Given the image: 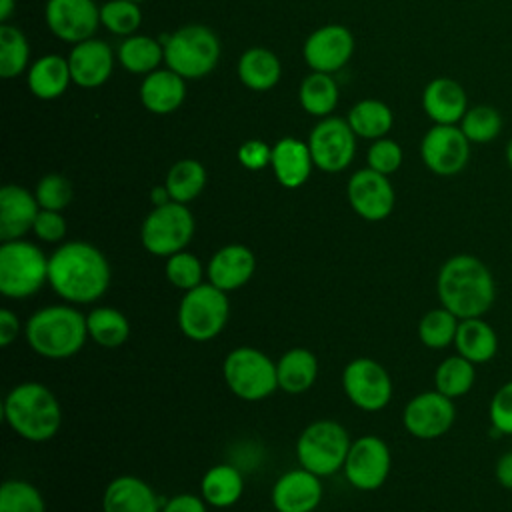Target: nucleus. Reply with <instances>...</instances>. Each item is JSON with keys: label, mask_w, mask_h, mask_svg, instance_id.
I'll return each instance as SVG.
<instances>
[{"label": "nucleus", "mask_w": 512, "mask_h": 512, "mask_svg": "<svg viewBox=\"0 0 512 512\" xmlns=\"http://www.w3.org/2000/svg\"><path fill=\"white\" fill-rule=\"evenodd\" d=\"M348 430L336 420L310 422L296 440L298 464L316 476H332L344 466L350 450Z\"/></svg>", "instance_id": "nucleus-7"}, {"label": "nucleus", "mask_w": 512, "mask_h": 512, "mask_svg": "<svg viewBox=\"0 0 512 512\" xmlns=\"http://www.w3.org/2000/svg\"><path fill=\"white\" fill-rule=\"evenodd\" d=\"M0 512H46V504L32 482L14 478L0 488Z\"/></svg>", "instance_id": "nucleus-41"}, {"label": "nucleus", "mask_w": 512, "mask_h": 512, "mask_svg": "<svg viewBox=\"0 0 512 512\" xmlns=\"http://www.w3.org/2000/svg\"><path fill=\"white\" fill-rule=\"evenodd\" d=\"M502 114L498 108L488 104H478L466 110L460 120V130L470 140V144H488L502 132Z\"/></svg>", "instance_id": "nucleus-39"}, {"label": "nucleus", "mask_w": 512, "mask_h": 512, "mask_svg": "<svg viewBox=\"0 0 512 512\" xmlns=\"http://www.w3.org/2000/svg\"><path fill=\"white\" fill-rule=\"evenodd\" d=\"M402 164V148L390 138H378L368 150V168L380 174H392Z\"/></svg>", "instance_id": "nucleus-46"}, {"label": "nucleus", "mask_w": 512, "mask_h": 512, "mask_svg": "<svg viewBox=\"0 0 512 512\" xmlns=\"http://www.w3.org/2000/svg\"><path fill=\"white\" fill-rule=\"evenodd\" d=\"M420 156L430 172L456 176L470 160V140L456 124H434L422 138Z\"/></svg>", "instance_id": "nucleus-13"}, {"label": "nucleus", "mask_w": 512, "mask_h": 512, "mask_svg": "<svg viewBox=\"0 0 512 512\" xmlns=\"http://www.w3.org/2000/svg\"><path fill=\"white\" fill-rule=\"evenodd\" d=\"M120 64L134 74H150L164 60V44L150 36L132 34L118 48Z\"/></svg>", "instance_id": "nucleus-34"}, {"label": "nucleus", "mask_w": 512, "mask_h": 512, "mask_svg": "<svg viewBox=\"0 0 512 512\" xmlns=\"http://www.w3.org/2000/svg\"><path fill=\"white\" fill-rule=\"evenodd\" d=\"M354 52V38L352 32L344 26L330 24L314 30L306 44H304V60L314 72H336L348 60Z\"/></svg>", "instance_id": "nucleus-18"}, {"label": "nucleus", "mask_w": 512, "mask_h": 512, "mask_svg": "<svg viewBox=\"0 0 512 512\" xmlns=\"http://www.w3.org/2000/svg\"><path fill=\"white\" fill-rule=\"evenodd\" d=\"M200 492L208 506L228 508L240 500L244 492V478L238 468L230 464H216L202 476Z\"/></svg>", "instance_id": "nucleus-30"}, {"label": "nucleus", "mask_w": 512, "mask_h": 512, "mask_svg": "<svg viewBox=\"0 0 512 512\" xmlns=\"http://www.w3.org/2000/svg\"><path fill=\"white\" fill-rule=\"evenodd\" d=\"M488 418L492 432L512 436V380L496 388L488 404Z\"/></svg>", "instance_id": "nucleus-45"}, {"label": "nucleus", "mask_w": 512, "mask_h": 512, "mask_svg": "<svg viewBox=\"0 0 512 512\" xmlns=\"http://www.w3.org/2000/svg\"><path fill=\"white\" fill-rule=\"evenodd\" d=\"M194 228V216L186 204L170 200L162 206H154L144 218L140 240L146 252L168 258L180 250H186L194 236Z\"/></svg>", "instance_id": "nucleus-10"}, {"label": "nucleus", "mask_w": 512, "mask_h": 512, "mask_svg": "<svg viewBox=\"0 0 512 512\" xmlns=\"http://www.w3.org/2000/svg\"><path fill=\"white\" fill-rule=\"evenodd\" d=\"M72 82L70 64L62 56L48 54L38 58L28 72V88L40 100H54L62 96Z\"/></svg>", "instance_id": "nucleus-29"}, {"label": "nucleus", "mask_w": 512, "mask_h": 512, "mask_svg": "<svg viewBox=\"0 0 512 512\" xmlns=\"http://www.w3.org/2000/svg\"><path fill=\"white\" fill-rule=\"evenodd\" d=\"M40 204L36 196L18 184H6L0 190V240L24 238L36 222Z\"/></svg>", "instance_id": "nucleus-20"}, {"label": "nucleus", "mask_w": 512, "mask_h": 512, "mask_svg": "<svg viewBox=\"0 0 512 512\" xmlns=\"http://www.w3.org/2000/svg\"><path fill=\"white\" fill-rule=\"evenodd\" d=\"M308 148L318 166L324 172H340L344 170L356 152L354 130L348 120L342 118H324L320 120L308 140Z\"/></svg>", "instance_id": "nucleus-15"}, {"label": "nucleus", "mask_w": 512, "mask_h": 512, "mask_svg": "<svg viewBox=\"0 0 512 512\" xmlns=\"http://www.w3.org/2000/svg\"><path fill=\"white\" fill-rule=\"evenodd\" d=\"M34 196L42 210L62 212L72 200V184L66 176L50 172L40 178Z\"/></svg>", "instance_id": "nucleus-44"}, {"label": "nucleus", "mask_w": 512, "mask_h": 512, "mask_svg": "<svg viewBox=\"0 0 512 512\" xmlns=\"http://www.w3.org/2000/svg\"><path fill=\"white\" fill-rule=\"evenodd\" d=\"M456 354L464 356L472 364H486L498 352V334L490 322L480 318H464L458 324L454 338Z\"/></svg>", "instance_id": "nucleus-27"}, {"label": "nucleus", "mask_w": 512, "mask_h": 512, "mask_svg": "<svg viewBox=\"0 0 512 512\" xmlns=\"http://www.w3.org/2000/svg\"><path fill=\"white\" fill-rule=\"evenodd\" d=\"M272 170L284 188H300L314 166L308 144L298 138H282L272 146Z\"/></svg>", "instance_id": "nucleus-25"}, {"label": "nucleus", "mask_w": 512, "mask_h": 512, "mask_svg": "<svg viewBox=\"0 0 512 512\" xmlns=\"http://www.w3.org/2000/svg\"><path fill=\"white\" fill-rule=\"evenodd\" d=\"M346 194L352 210L368 222L384 220L394 210L396 198L388 176L372 168L354 172L352 178L348 180Z\"/></svg>", "instance_id": "nucleus-16"}, {"label": "nucleus", "mask_w": 512, "mask_h": 512, "mask_svg": "<svg viewBox=\"0 0 512 512\" xmlns=\"http://www.w3.org/2000/svg\"><path fill=\"white\" fill-rule=\"evenodd\" d=\"M178 326L182 334L194 342L216 338L230 316V302L224 290L210 282L184 292L178 304Z\"/></svg>", "instance_id": "nucleus-9"}, {"label": "nucleus", "mask_w": 512, "mask_h": 512, "mask_svg": "<svg viewBox=\"0 0 512 512\" xmlns=\"http://www.w3.org/2000/svg\"><path fill=\"white\" fill-rule=\"evenodd\" d=\"M68 64L74 84L82 88H96L110 78L114 58L110 46L104 40L88 38L72 48Z\"/></svg>", "instance_id": "nucleus-22"}, {"label": "nucleus", "mask_w": 512, "mask_h": 512, "mask_svg": "<svg viewBox=\"0 0 512 512\" xmlns=\"http://www.w3.org/2000/svg\"><path fill=\"white\" fill-rule=\"evenodd\" d=\"M220 58L218 36L202 24L172 32L164 42V62L184 80H196L214 70Z\"/></svg>", "instance_id": "nucleus-6"}, {"label": "nucleus", "mask_w": 512, "mask_h": 512, "mask_svg": "<svg viewBox=\"0 0 512 512\" xmlns=\"http://www.w3.org/2000/svg\"><path fill=\"white\" fill-rule=\"evenodd\" d=\"M100 22L118 36H132L142 22V14L136 2L110 0L100 8Z\"/></svg>", "instance_id": "nucleus-43"}, {"label": "nucleus", "mask_w": 512, "mask_h": 512, "mask_svg": "<svg viewBox=\"0 0 512 512\" xmlns=\"http://www.w3.org/2000/svg\"><path fill=\"white\" fill-rule=\"evenodd\" d=\"M440 306L460 320L484 316L496 300V282L486 262L472 254H454L438 270Z\"/></svg>", "instance_id": "nucleus-2"}, {"label": "nucleus", "mask_w": 512, "mask_h": 512, "mask_svg": "<svg viewBox=\"0 0 512 512\" xmlns=\"http://www.w3.org/2000/svg\"><path fill=\"white\" fill-rule=\"evenodd\" d=\"M4 420L24 440L46 442L62 426V408L54 392L40 382H20L4 398Z\"/></svg>", "instance_id": "nucleus-4"}, {"label": "nucleus", "mask_w": 512, "mask_h": 512, "mask_svg": "<svg viewBox=\"0 0 512 512\" xmlns=\"http://www.w3.org/2000/svg\"><path fill=\"white\" fill-rule=\"evenodd\" d=\"M166 190L174 202H192L206 186V170L198 160L184 158L172 164L166 174Z\"/></svg>", "instance_id": "nucleus-35"}, {"label": "nucleus", "mask_w": 512, "mask_h": 512, "mask_svg": "<svg viewBox=\"0 0 512 512\" xmlns=\"http://www.w3.org/2000/svg\"><path fill=\"white\" fill-rule=\"evenodd\" d=\"M172 198H170V194H168V190H166V186H156L154 190H152V202H154V206H162V204H166V202H170Z\"/></svg>", "instance_id": "nucleus-52"}, {"label": "nucleus", "mask_w": 512, "mask_h": 512, "mask_svg": "<svg viewBox=\"0 0 512 512\" xmlns=\"http://www.w3.org/2000/svg\"><path fill=\"white\" fill-rule=\"evenodd\" d=\"M278 388L288 394L310 390L318 378V358L308 348H290L276 360Z\"/></svg>", "instance_id": "nucleus-28"}, {"label": "nucleus", "mask_w": 512, "mask_h": 512, "mask_svg": "<svg viewBox=\"0 0 512 512\" xmlns=\"http://www.w3.org/2000/svg\"><path fill=\"white\" fill-rule=\"evenodd\" d=\"M390 468V448L380 436L374 434H366L352 440L348 456L342 466L346 480L362 492L378 490L386 482Z\"/></svg>", "instance_id": "nucleus-12"}, {"label": "nucleus", "mask_w": 512, "mask_h": 512, "mask_svg": "<svg viewBox=\"0 0 512 512\" xmlns=\"http://www.w3.org/2000/svg\"><path fill=\"white\" fill-rule=\"evenodd\" d=\"M22 326H20V320L18 316L10 310V308H2L0 310V346H10L18 334H20Z\"/></svg>", "instance_id": "nucleus-50"}, {"label": "nucleus", "mask_w": 512, "mask_h": 512, "mask_svg": "<svg viewBox=\"0 0 512 512\" xmlns=\"http://www.w3.org/2000/svg\"><path fill=\"white\" fill-rule=\"evenodd\" d=\"M342 388L346 398L364 412H378L392 400V378L372 358H354L344 366Z\"/></svg>", "instance_id": "nucleus-11"}, {"label": "nucleus", "mask_w": 512, "mask_h": 512, "mask_svg": "<svg viewBox=\"0 0 512 512\" xmlns=\"http://www.w3.org/2000/svg\"><path fill=\"white\" fill-rule=\"evenodd\" d=\"M504 154H506V162H508V166H510V170H512V138L508 140Z\"/></svg>", "instance_id": "nucleus-54"}, {"label": "nucleus", "mask_w": 512, "mask_h": 512, "mask_svg": "<svg viewBox=\"0 0 512 512\" xmlns=\"http://www.w3.org/2000/svg\"><path fill=\"white\" fill-rule=\"evenodd\" d=\"M130 2H136V4H140V2H144V0H130Z\"/></svg>", "instance_id": "nucleus-55"}, {"label": "nucleus", "mask_w": 512, "mask_h": 512, "mask_svg": "<svg viewBox=\"0 0 512 512\" xmlns=\"http://www.w3.org/2000/svg\"><path fill=\"white\" fill-rule=\"evenodd\" d=\"M256 272V256L244 244H226L214 252L208 262V282L224 292H232L248 284Z\"/></svg>", "instance_id": "nucleus-21"}, {"label": "nucleus", "mask_w": 512, "mask_h": 512, "mask_svg": "<svg viewBox=\"0 0 512 512\" xmlns=\"http://www.w3.org/2000/svg\"><path fill=\"white\" fill-rule=\"evenodd\" d=\"M32 232L42 240V242H60L66 236V220L60 212L56 210H42L36 216Z\"/></svg>", "instance_id": "nucleus-47"}, {"label": "nucleus", "mask_w": 512, "mask_h": 512, "mask_svg": "<svg viewBox=\"0 0 512 512\" xmlns=\"http://www.w3.org/2000/svg\"><path fill=\"white\" fill-rule=\"evenodd\" d=\"M160 512H206V500L194 494H176L162 504Z\"/></svg>", "instance_id": "nucleus-49"}, {"label": "nucleus", "mask_w": 512, "mask_h": 512, "mask_svg": "<svg viewBox=\"0 0 512 512\" xmlns=\"http://www.w3.org/2000/svg\"><path fill=\"white\" fill-rule=\"evenodd\" d=\"M48 258L36 244L18 238L0 246V292L14 300L36 294L48 282Z\"/></svg>", "instance_id": "nucleus-5"}, {"label": "nucleus", "mask_w": 512, "mask_h": 512, "mask_svg": "<svg viewBox=\"0 0 512 512\" xmlns=\"http://www.w3.org/2000/svg\"><path fill=\"white\" fill-rule=\"evenodd\" d=\"M494 476L502 488L512 492V450L500 454V458L496 460V466H494Z\"/></svg>", "instance_id": "nucleus-51"}, {"label": "nucleus", "mask_w": 512, "mask_h": 512, "mask_svg": "<svg viewBox=\"0 0 512 512\" xmlns=\"http://www.w3.org/2000/svg\"><path fill=\"white\" fill-rule=\"evenodd\" d=\"M238 160L248 170H262L272 160V148L262 140H246L238 150Z\"/></svg>", "instance_id": "nucleus-48"}, {"label": "nucleus", "mask_w": 512, "mask_h": 512, "mask_svg": "<svg viewBox=\"0 0 512 512\" xmlns=\"http://www.w3.org/2000/svg\"><path fill=\"white\" fill-rule=\"evenodd\" d=\"M300 104L312 116H328L338 104V86L324 72H312L300 84Z\"/></svg>", "instance_id": "nucleus-38"}, {"label": "nucleus", "mask_w": 512, "mask_h": 512, "mask_svg": "<svg viewBox=\"0 0 512 512\" xmlns=\"http://www.w3.org/2000/svg\"><path fill=\"white\" fill-rule=\"evenodd\" d=\"M108 258L90 242L60 244L48 258V284L70 304H92L110 286Z\"/></svg>", "instance_id": "nucleus-1"}, {"label": "nucleus", "mask_w": 512, "mask_h": 512, "mask_svg": "<svg viewBox=\"0 0 512 512\" xmlns=\"http://www.w3.org/2000/svg\"><path fill=\"white\" fill-rule=\"evenodd\" d=\"M28 42L24 34L10 24L0 26V74L14 78L24 72L28 64Z\"/></svg>", "instance_id": "nucleus-40"}, {"label": "nucleus", "mask_w": 512, "mask_h": 512, "mask_svg": "<svg viewBox=\"0 0 512 512\" xmlns=\"http://www.w3.org/2000/svg\"><path fill=\"white\" fill-rule=\"evenodd\" d=\"M184 96V78L170 68L150 72L140 86V100L154 114L174 112L184 102Z\"/></svg>", "instance_id": "nucleus-26"}, {"label": "nucleus", "mask_w": 512, "mask_h": 512, "mask_svg": "<svg viewBox=\"0 0 512 512\" xmlns=\"http://www.w3.org/2000/svg\"><path fill=\"white\" fill-rule=\"evenodd\" d=\"M456 422L454 400L442 392L424 390L408 400L402 412V424L408 434L420 440L444 436Z\"/></svg>", "instance_id": "nucleus-14"}, {"label": "nucleus", "mask_w": 512, "mask_h": 512, "mask_svg": "<svg viewBox=\"0 0 512 512\" xmlns=\"http://www.w3.org/2000/svg\"><path fill=\"white\" fill-rule=\"evenodd\" d=\"M222 374L230 392L246 402L264 400L278 388L276 362L252 346L230 350L224 358Z\"/></svg>", "instance_id": "nucleus-8"}, {"label": "nucleus", "mask_w": 512, "mask_h": 512, "mask_svg": "<svg viewBox=\"0 0 512 512\" xmlns=\"http://www.w3.org/2000/svg\"><path fill=\"white\" fill-rule=\"evenodd\" d=\"M24 338L38 356L48 360L70 358L86 344V316L68 304L44 306L26 320Z\"/></svg>", "instance_id": "nucleus-3"}, {"label": "nucleus", "mask_w": 512, "mask_h": 512, "mask_svg": "<svg viewBox=\"0 0 512 512\" xmlns=\"http://www.w3.org/2000/svg\"><path fill=\"white\" fill-rule=\"evenodd\" d=\"M270 498L276 512H314L322 500L320 476L302 466L284 472L274 482Z\"/></svg>", "instance_id": "nucleus-19"}, {"label": "nucleus", "mask_w": 512, "mask_h": 512, "mask_svg": "<svg viewBox=\"0 0 512 512\" xmlns=\"http://www.w3.org/2000/svg\"><path fill=\"white\" fill-rule=\"evenodd\" d=\"M422 106L426 116L436 124H456L468 110V98L456 80L440 76L426 84Z\"/></svg>", "instance_id": "nucleus-24"}, {"label": "nucleus", "mask_w": 512, "mask_h": 512, "mask_svg": "<svg viewBox=\"0 0 512 512\" xmlns=\"http://www.w3.org/2000/svg\"><path fill=\"white\" fill-rule=\"evenodd\" d=\"M348 124L362 138H384L392 128V112L380 100H362L348 112Z\"/></svg>", "instance_id": "nucleus-37"}, {"label": "nucleus", "mask_w": 512, "mask_h": 512, "mask_svg": "<svg viewBox=\"0 0 512 512\" xmlns=\"http://www.w3.org/2000/svg\"><path fill=\"white\" fill-rule=\"evenodd\" d=\"M476 382V364L460 354L444 358L434 372V388L456 400L466 396Z\"/></svg>", "instance_id": "nucleus-33"}, {"label": "nucleus", "mask_w": 512, "mask_h": 512, "mask_svg": "<svg viewBox=\"0 0 512 512\" xmlns=\"http://www.w3.org/2000/svg\"><path fill=\"white\" fill-rule=\"evenodd\" d=\"M88 338L102 348H120L130 336L128 318L112 306H96L86 316Z\"/></svg>", "instance_id": "nucleus-32"}, {"label": "nucleus", "mask_w": 512, "mask_h": 512, "mask_svg": "<svg viewBox=\"0 0 512 512\" xmlns=\"http://www.w3.org/2000/svg\"><path fill=\"white\" fill-rule=\"evenodd\" d=\"M280 60L268 48H248L238 60V76L252 90H270L280 80Z\"/></svg>", "instance_id": "nucleus-31"}, {"label": "nucleus", "mask_w": 512, "mask_h": 512, "mask_svg": "<svg viewBox=\"0 0 512 512\" xmlns=\"http://www.w3.org/2000/svg\"><path fill=\"white\" fill-rule=\"evenodd\" d=\"M104 512H160L162 504L154 488L138 476H118L104 488Z\"/></svg>", "instance_id": "nucleus-23"}, {"label": "nucleus", "mask_w": 512, "mask_h": 512, "mask_svg": "<svg viewBox=\"0 0 512 512\" xmlns=\"http://www.w3.org/2000/svg\"><path fill=\"white\" fill-rule=\"evenodd\" d=\"M164 274H166V280L174 288H178L182 292H188V290L202 284L204 266H202V262L196 254H192L188 250H180V252L166 258Z\"/></svg>", "instance_id": "nucleus-42"}, {"label": "nucleus", "mask_w": 512, "mask_h": 512, "mask_svg": "<svg viewBox=\"0 0 512 512\" xmlns=\"http://www.w3.org/2000/svg\"><path fill=\"white\" fill-rule=\"evenodd\" d=\"M458 324L460 318L444 306L432 308L424 312L418 322V338L430 350H444L448 346H454Z\"/></svg>", "instance_id": "nucleus-36"}, {"label": "nucleus", "mask_w": 512, "mask_h": 512, "mask_svg": "<svg viewBox=\"0 0 512 512\" xmlns=\"http://www.w3.org/2000/svg\"><path fill=\"white\" fill-rule=\"evenodd\" d=\"M14 0H0V20L6 22L14 10Z\"/></svg>", "instance_id": "nucleus-53"}, {"label": "nucleus", "mask_w": 512, "mask_h": 512, "mask_svg": "<svg viewBox=\"0 0 512 512\" xmlns=\"http://www.w3.org/2000/svg\"><path fill=\"white\" fill-rule=\"evenodd\" d=\"M46 24L64 42H84L94 38L100 22V8L94 0H48Z\"/></svg>", "instance_id": "nucleus-17"}]
</instances>
